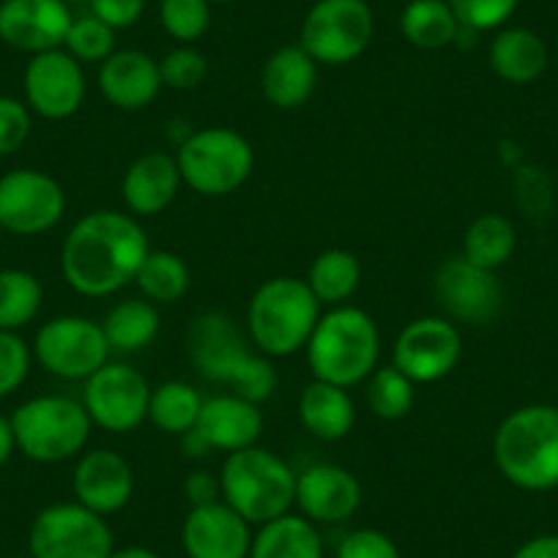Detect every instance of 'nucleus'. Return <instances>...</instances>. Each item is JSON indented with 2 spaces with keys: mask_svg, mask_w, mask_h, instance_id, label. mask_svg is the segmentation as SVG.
<instances>
[{
  "mask_svg": "<svg viewBox=\"0 0 558 558\" xmlns=\"http://www.w3.org/2000/svg\"><path fill=\"white\" fill-rule=\"evenodd\" d=\"M63 50L80 63H105L116 52V31L88 12L72 20Z\"/></svg>",
  "mask_w": 558,
  "mask_h": 558,
  "instance_id": "nucleus-37",
  "label": "nucleus"
},
{
  "mask_svg": "<svg viewBox=\"0 0 558 558\" xmlns=\"http://www.w3.org/2000/svg\"><path fill=\"white\" fill-rule=\"evenodd\" d=\"M179 438H181V449H184L186 458L201 460V458H206L208 452H211V447H208V441L201 436V433L195 430V427H192L190 433H184V436H179Z\"/></svg>",
  "mask_w": 558,
  "mask_h": 558,
  "instance_id": "nucleus-47",
  "label": "nucleus"
},
{
  "mask_svg": "<svg viewBox=\"0 0 558 558\" xmlns=\"http://www.w3.org/2000/svg\"><path fill=\"white\" fill-rule=\"evenodd\" d=\"M184 496L190 501V507H203V504H211L222 498V487H219V474L201 469L192 471L184 480Z\"/></svg>",
  "mask_w": 558,
  "mask_h": 558,
  "instance_id": "nucleus-44",
  "label": "nucleus"
},
{
  "mask_svg": "<svg viewBox=\"0 0 558 558\" xmlns=\"http://www.w3.org/2000/svg\"><path fill=\"white\" fill-rule=\"evenodd\" d=\"M299 418L318 441H342L356 425V405L348 389L313 378L299 397Z\"/></svg>",
  "mask_w": 558,
  "mask_h": 558,
  "instance_id": "nucleus-25",
  "label": "nucleus"
},
{
  "mask_svg": "<svg viewBox=\"0 0 558 558\" xmlns=\"http://www.w3.org/2000/svg\"><path fill=\"white\" fill-rule=\"evenodd\" d=\"M162 85L173 90H192L208 77V61L192 45H179L159 61Z\"/></svg>",
  "mask_w": 558,
  "mask_h": 558,
  "instance_id": "nucleus-38",
  "label": "nucleus"
},
{
  "mask_svg": "<svg viewBox=\"0 0 558 558\" xmlns=\"http://www.w3.org/2000/svg\"><path fill=\"white\" fill-rule=\"evenodd\" d=\"M181 181L203 197L233 195L252 175L255 148L250 140L228 126L190 132L175 151Z\"/></svg>",
  "mask_w": 558,
  "mask_h": 558,
  "instance_id": "nucleus-8",
  "label": "nucleus"
},
{
  "mask_svg": "<svg viewBox=\"0 0 558 558\" xmlns=\"http://www.w3.org/2000/svg\"><path fill=\"white\" fill-rule=\"evenodd\" d=\"M31 134V107L14 96H0V157L20 151Z\"/></svg>",
  "mask_w": 558,
  "mask_h": 558,
  "instance_id": "nucleus-41",
  "label": "nucleus"
},
{
  "mask_svg": "<svg viewBox=\"0 0 558 558\" xmlns=\"http://www.w3.org/2000/svg\"><path fill=\"white\" fill-rule=\"evenodd\" d=\"M518 250V230L501 214H482L469 225L463 235V252L460 255L474 266L498 271L507 266L509 257Z\"/></svg>",
  "mask_w": 558,
  "mask_h": 558,
  "instance_id": "nucleus-31",
  "label": "nucleus"
},
{
  "mask_svg": "<svg viewBox=\"0 0 558 558\" xmlns=\"http://www.w3.org/2000/svg\"><path fill=\"white\" fill-rule=\"evenodd\" d=\"M14 449H17V438H14L12 418L0 416V465H7L12 460Z\"/></svg>",
  "mask_w": 558,
  "mask_h": 558,
  "instance_id": "nucleus-46",
  "label": "nucleus"
},
{
  "mask_svg": "<svg viewBox=\"0 0 558 558\" xmlns=\"http://www.w3.org/2000/svg\"><path fill=\"white\" fill-rule=\"evenodd\" d=\"M320 313L324 307L304 279L271 277L252 293L246 331L263 356L286 359L307 348Z\"/></svg>",
  "mask_w": 558,
  "mask_h": 558,
  "instance_id": "nucleus-5",
  "label": "nucleus"
},
{
  "mask_svg": "<svg viewBox=\"0 0 558 558\" xmlns=\"http://www.w3.org/2000/svg\"><path fill=\"white\" fill-rule=\"evenodd\" d=\"M520 0H449L454 17L463 28L485 34V31H496L509 23L514 12H518Z\"/></svg>",
  "mask_w": 558,
  "mask_h": 558,
  "instance_id": "nucleus-39",
  "label": "nucleus"
},
{
  "mask_svg": "<svg viewBox=\"0 0 558 558\" xmlns=\"http://www.w3.org/2000/svg\"><path fill=\"white\" fill-rule=\"evenodd\" d=\"M315 83H318V63L302 45L279 47L277 52L268 56L260 74L263 96L268 105L279 107V110H296V107L307 105Z\"/></svg>",
  "mask_w": 558,
  "mask_h": 558,
  "instance_id": "nucleus-24",
  "label": "nucleus"
},
{
  "mask_svg": "<svg viewBox=\"0 0 558 558\" xmlns=\"http://www.w3.org/2000/svg\"><path fill=\"white\" fill-rule=\"evenodd\" d=\"M159 23L179 45H195L211 28L208 0H159Z\"/></svg>",
  "mask_w": 558,
  "mask_h": 558,
  "instance_id": "nucleus-36",
  "label": "nucleus"
},
{
  "mask_svg": "<svg viewBox=\"0 0 558 558\" xmlns=\"http://www.w3.org/2000/svg\"><path fill=\"white\" fill-rule=\"evenodd\" d=\"M151 252L137 217L123 211H90L74 222L61 246L66 286L85 299H105L134 282L143 257Z\"/></svg>",
  "mask_w": 558,
  "mask_h": 558,
  "instance_id": "nucleus-1",
  "label": "nucleus"
},
{
  "mask_svg": "<svg viewBox=\"0 0 558 558\" xmlns=\"http://www.w3.org/2000/svg\"><path fill=\"white\" fill-rule=\"evenodd\" d=\"M208 3H233V0H208Z\"/></svg>",
  "mask_w": 558,
  "mask_h": 558,
  "instance_id": "nucleus-50",
  "label": "nucleus"
},
{
  "mask_svg": "<svg viewBox=\"0 0 558 558\" xmlns=\"http://www.w3.org/2000/svg\"><path fill=\"white\" fill-rule=\"evenodd\" d=\"M463 356V337L449 318H425L411 320L402 326L391 348V364L413 384H436L447 378L458 367Z\"/></svg>",
  "mask_w": 558,
  "mask_h": 558,
  "instance_id": "nucleus-14",
  "label": "nucleus"
},
{
  "mask_svg": "<svg viewBox=\"0 0 558 558\" xmlns=\"http://www.w3.org/2000/svg\"><path fill=\"white\" fill-rule=\"evenodd\" d=\"M25 105L47 121H63L80 112L85 101L83 63L66 50L31 56L23 77Z\"/></svg>",
  "mask_w": 558,
  "mask_h": 558,
  "instance_id": "nucleus-16",
  "label": "nucleus"
},
{
  "mask_svg": "<svg viewBox=\"0 0 558 558\" xmlns=\"http://www.w3.org/2000/svg\"><path fill=\"white\" fill-rule=\"evenodd\" d=\"M304 351L313 378L351 389L364 384L378 367V324L362 307H329V313H320Z\"/></svg>",
  "mask_w": 558,
  "mask_h": 558,
  "instance_id": "nucleus-4",
  "label": "nucleus"
},
{
  "mask_svg": "<svg viewBox=\"0 0 558 558\" xmlns=\"http://www.w3.org/2000/svg\"><path fill=\"white\" fill-rule=\"evenodd\" d=\"M250 558H324V536L304 514H282L257 525Z\"/></svg>",
  "mask_w": 558,
  "mask_h": 558,
  "instance_id": "nucleus-27",
  "label": "nucleus"
},
{
  "mask_svg": "<svg viewBox=\"0 0 558 558\" xmlns=\"http://www.w3.org/2000/svg\"><path fill=\"white\" fill-rule=\"evenodd\" d=\"M110 351L137 353L159 335V310L148 299H123L101 320Z\"/></svg>",
  "mask_w": 558,
  "mask_h": 558,
  "instance_id": "nucleus-28",
  "label": "nucleus"
},
{
  "mask_svg": "<svg viewBox=\"0 0 558 558\" xmlns=\"http://www.w3.org/2000/svg\"><path fill=\"white\" fill-rule=\"evenodd\" d=\"M181 547L186 558H250L252 525L222 498L190 507L181 525Z\"/></svg>",
  "mask_w": 558,
  "mask_h": 558,
  "instance_id": "nucleus-18",
  "label": "nucleus"
},
{
  "mask_svg": "<svg viewBox=\"0 0 558 558\" xmlns=\"http://www.w3.org/2000/svg\"><path fill=\"white\" fill-rule=\"evenodd\" d=\"M181 170L175 157L165 151L143 154L129 165L121 195L132 217H157L168 211L181 190Z\"/></svg>",
  "mask_w": 558,
  "mask_h": 558,
  "instance_id": "nucleus-23",
  "label": "nucleus"
},
{
  "mask_svg": "<svg viewBox=\"0 0 558 558\" xmlns=\"http://www.w3.org/2000/svg\"><path fill=\"white\" fill-rule=\"evenodd\" d=\"M28 550L34 558H110L116 539L101 514L77 501H61L36 514Z\"/></svg>",
  "mask_w": 558,
  "mask_h": 558,
  "instance_id": "nucleus-9",
  "label": "nucleus"
},
{
  "mask_svg": "<svg viewBox=\"0 0 558 558\" xmlns=\"http://www.w3.org/2000/svg\"><path fill=\"white\" fill-rule=\"evenodd\" d=\"M335 558H402L400 547L378 529H356L337 545Z\"/></svg>",
  "mask_w": 558,
  "mask_h": 558,
  "instance_id": "nucleus-42",
  "label": "nucleus"
},
{
  "mask_svg": "<svg viewBox=\"0 0 558 558\" xmlns=\"http://www.w3.org/2000/svg\"><path fill=\"white\" fill-rule=\"evenodd\" d=\"M63 3H69V7H72V3H88V0H63Z\"/></svg>",
  "mask_w": 558,
  "mask_h": 558,
  "instance_id": "nucleus-49",
  "label": "nucleus"
},
{
  "mask_svg": "<svg viewBox=\"0 0 558 558\" xmlns=\"http://www.w3.org/2000/svg\"><path fill=\"white\" fill-rule=\"evenodd\" d=\"M99 90L118 110H143L162 90L159 61L143 50H116L101 63Z\"/></svg>",
  "mask_w": 558,
  "mask_h": 558,
  "instance_id": "nucleus-22",
  "label": "nucleus"
},
{
  "mask_svg": "<svg viewBox=\"0 0 558 558\" xmlns=\"http://www.w3.org/2000/svg\"><path fill=\"white\" fill-rule=\"evenodd\" d=\"M364 395H367V405L373 416L384 418V422H397V418L408 416L416 400V384L408 375H402L395 364L386 367H375V373L364 380Z\"/></svg>",
  "mask_w": 558,
  "mask_h": 558,
  "instance_id": "nucleus-35",
  "label": "nucleus"
},
{
  "mask_svg": "<svg viewBox=\"0 0 558 558\" xmlns=\"http://www.w3.org/2000/svg\"><path fill=\"white\" fill-rule=\"evenodd\" d=\"M72 20L63 0H0V41L28 56L61 50Z\"/></svg>",
  "mask_w": 558,
  "mask_h": 558,
  "instance_id": "nucleus-17",
  "label": "nucleus"
},
{
  "mask_svg": "<svg viewBox=\"0 0 558 558\" xmlns=\"http://www.w3.org/2000/svg\"><path fill=\"white\" fill-rule=\"evenodd\" d=\"M304 282L320 302V307H340L359 291L362 263L348 250H337V246L335 250H324L313 260Z\"/></svg>",
  "mask_w": 558,
  "mask_h": 558,
  "instance_id": "nucleus-29",
  "label": "nucleus"
},
{
  "mask_svg": "<svg viewBox=\"0 0 558 558\" xmlns=\"http://www.w3.org/2000/svg\"><path fill=\"white\" fill-rule=\"evenodd\" d=\"M134 286L151 304H175L190 291L192 274L184 257L175 252L151 250L134 274Z\"/></svg>",
  "mask_w": 558,
  "mask_h": 558,
  "instance_id": "nucleus-32",
  "label": "nucleus"
},
{
  "mask_svg": "<svg viewBox=\"0 0 558 558\" xmlns=\"http://www.w3.org/2000/svg\"><path fill=\"white\" fill-rule=\"evenodd\" d=\"M83 384V405L94 427H101L112 436H123V433L137 430L148 418L151 384L137 367L107 362Z\"/></svg>",
  "mask_w": 558,
  "mask_h": 558,
  "instance_id": "nucleus-12",
  "label": "nucleus"
},
{
  "mask_svg": "<svg viewBox=\"0 0 558 558\" xmlns=\"http://www.w3.org/2000/svg\"><path fill=\"white\" fill-rule=\"evenodd\" d=\"M203 397L186 380H165L154 386L151 402H148V418L157 430L170 436H184L197 425Z\"/></svg>",
  "mask_w": 558,
  "mask_h": 558,
  "instance_id": "nucleus-33",
  "label": "nucleus"
},
{
  "mask_svg": "<svg viewBox=\"0 0 558 558\" xmlns=\"http://www.w3.org/2000/svg\"><path fill=\"white\" fill-rule=\"evenodd\" d=\"M512 558H558V534H536L525 539Z\"/></svg>",
  "mask_w": 558,
  "mask_h": 558,
  "instance_id": "nucleus-45",
  "label": "nucleus"
},
{
  "mask_svg": "<svg viewBox=\"0 0 558 558\" xmlns=\"http://www.w3.org/2000/svg\"><path fill=\"white\" fill-rule=\"evenodd\" d=\"M45 288L39 277L25 268L0 271V331H20L39 315Z\"/></svg>",
  "mask_w": 558,
  "mask_h": 558,
  "instance_id": "nucleus-34",
  "label": "nucleus"
},
{
  "mask_svg": "<svg viewBox=\"0 0 558 558\" xmlns=\"http://www.w3.org/2000/svg\"><path fill=\"white\" fill-rule=\"evenodd\" d=\"M498 474L525 493L558 487V405L531 402L504 416L493 436Z\"/></svg>",
  "mask_w": 558,
  "mask_h": 558,
  "instance_id": "nucleus-2",
  "label": "nucleus"
},
{
  "mask_svg": "<svg viewBox=\"0 0 558 558\" xmlns=\"http://www.w3.org/2000/svg\"><path fill=\"white\" fill-rule=\"evenodd\" d=\"M88 7L94 17L110 25L112 31H121L140 23L146 12V0H88Z\"/></svg>",
  "mask_w": 558,
  "mask_h": 558,
  "instance_id": "nucleus-43",
  "label": "nucleus"
},
{
  "mask_svg": "<svg viewBox=\"0 0 558 558\" xmlns=\"http://www.w3.org/2000/svg\"><path fill=\"white\" fill-rule=\"evenodd\" d=\"M296 507L315 525H340L362 507V482L335 463H315L296 474Z\"/></svg>",
  "mask_w": 558,
  "mask_h": 558,
  "instance_id": "nucleus-19",
  "label": "nucleus"
},
{
  "mask_svg": "<svg viewBox=\"0 0 558 558\" xmlns=\"http://www.w3.org/2000/svg\"><path fill=\"white\" fill-rule=\"evenodd\" d=\"M34 351L17 331H0V400L20 389L31 373Z\"/></svg>",
  "mask_w": 558,
  "mask_h": 558,
  "instance_id": "nucleus-40",
  "label": "nucleus"
},
{
  "mask_svg": "<svg viewBox=\"0 0 558 558\" xmlns=\"http://www.w3.org/2000/svg\"><path fill=\"white\" fill-rule=\"evenodd\" d=\"M547 45L536 31L531 28H504L487 50V63L493 74L509 85H531L545 74Z\"/></svg>",
  "mask_w": 558,
  "mask_h": 558,
  "instance_id": "nucleus-26",
  "label": "nucleus"
},
{
  "mask_svg": "<svg viewBox=\"0 0 558 558\" xmlns=\"http://www.w3.org/2000/svg\"><path fill=\"white\" fill-rule=\"evenodd\" d=\"M195 430L217 452H239L255 447L263 433V413L257 402L239 395H214L203 400Z\"/></svg>",
  "mask_w": 558,
  "mask_h": 558,
  "instance_id": "nucleus-21",
  "label": "nucleus"
},
{
  "mask_svg": "<svg viewBox=\"0 0 558 558\" xmlns=\"http://www.w3.org/2000/svg\"><path fill=\"white\" fill-rule=\"evenodd\" d=\"M74 501L83 504L90 512L116 514L132 501L134 471L123 454L112 449H94L77 460L72 474Z\"/></svg>",
  "mask_w": 558,
  "mask_h": 558,
  "instance_id": "nucleus-20",
  "label": "nucleus"
},
{
  "mask_svg": "<svg viewBox=\"0 0 558 558\" xmlns=\"http://www.w3.org/2000/svg\"><path fill=\"white\" fill-rule=\"evenodd\" d=\"M17 449L34 463H63L77 458L90 438V416L83 402L63 395H41L12 413Z\"/></svg>",
  "mask_w": 558,
  "mask_h": 558,
  "instance_id": "nucleus-7",
  "label": "nucleus"
},
{
  "mask_svg": "<svg viewBox=\"0 0 558 558\" xmlns=\"http://www.w3.org/2000/svg\"><path fill=\"white\" fill-rule=\"evenodd\" d=\"M110 353L99 320L83 315H58L47 320L34 340L36 362L63 380H88L110 362Z\"/></svg>",
  "mask_w": 558,
  "mask_h": 558,
  "instance_id": "nucleus-11",
  "label": "nucleus"
},
{
  "mask_svg": "<svg viewBox=\"0 0 558 558\" xmlns=\"http://www.w3.org/2000/svg\"><path fill=\"white\" fill-rule=\"evenodd\" d=\"M373 31L367 0H318L304 17L299 45L318 66H345L367 50Z\"/></svg>",
  "mask_w": 558,
  "mask_h": 558,
  "instance_id": "nucleus-10",
  "label": "nucleus"
},
{
  "mask_svg": "<svg viewBox=\"0 0 558 558\" xmlns=\"http://www.w3.org/2000/svg\"><path fill=\"white\" fill-rule=\"evenodd\" d=\"M222 501L250 525H263L296 507V471L271 449L230 452L219 469Z\"/></svg>",
  "mask_w": 558,
  "mask_h": 558,
  "instance_id": "nucleus-6",
  "label": "nucleus"
},
{
  "mask_svg": "<svg viewBox=\"0 0 558 558\" xmlns=\"http://www.w3.org/2000/svg\"><path fill=\"white\" fill-rule=\"evenodd\" d=\"M110 558H165V556L154 550V547L126 545V547H116V550L110 553Z\"/></svg>",
  "mask_w": 558,
  "mask_h": 558,
  "instance_id": "nucleus-48",
  "label": "nucleus"
},
{
  "mask_svg": "<svg viewBox=\"0 0 558 558\" xmlns=\"http://www.w3.org/2000/svg\"><path fill=\"white\" fill-rule=\"evenodd\" d=\"M438 304L452 320L485 326L501 313L504 286L496 271L474 266L463 255L447 257L433 279Z\"/></svg>",
  "mask_w": 558,
  "mask_h": 558,
  "instance_id": "nucleus-15",
  "label": "nucleus"
},
{
  "mask_svg": "<svg viewBox=\"0 0 558 558\" xmlns=\"http://www.w3.org/2000/svg\"><path fill=\"white\" fill-rule=\"evenodd\" d=\"M66 214V192L52 175L20 168L0 175V230L12 235H41Z\"/></svg>",
  "mask_w": 558,
  "mask_h": 558,
  "instance_id": "nucleus-13",
  "label": "nucleus"
},
{
  "mask_svg": "<svg viewBox=\"0 0 558 558\" xmlns=\"http://www.w3.org/2000/svg\"><path fill=\"white\" fill-rule=\"evenodd\" d=\"M400 31L418 50H444L458 39L460 23L449 0H411L400 14Z\"/></svg>",
  "mask_w": 558,
  "mask_h": 558,
  "instance_id": "nucleus-30",
  "label": "nucleus"
},
{
  "mask_svg": "<svg viewBox=\"0 0 558 558\" xmlns=\"http://www.w3.org/2000/svg\"><path fill=\"white\" fill-rule=\"evenodd\" d=\"M190 356L197 373L217 384H228L233 395L250 402H266L277 389V369L263 353H252L228 313L208 310L190 326Z\"/></svg>",
  "mask_w": 558,
  "mask_h": 558,
  "instance_id": "nucleus-3",
  "label": "nucleus"
}]
</instances>
